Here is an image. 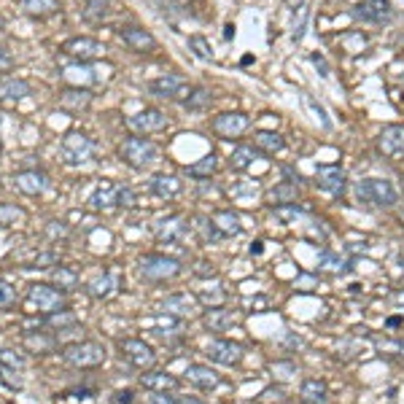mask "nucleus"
I'll use <instances>...</instances> for the list:
<instances>
[{
	"label": "nucleus",
	"mask_w": 404,
	"mask_h": 404,
	"mask_svg": "<svg viewBox=\"0 0 404 404\" xmlns=\"http://www.w3.org/2000/svg\"><path fill=\"white\" fill-rule=\"evenodd\" d=\"M89 208L92 211H113V208H132L135 192L113 181H97V186L89 194Z\"/></svg>",
	"instance_id": "1"
},
{
	"label": "nucleus",
	"mask_w": 404,
	"mask_h": 404,
	"mask_svg": "<svg viewBox=\"0 0 404 404\" xmlns=\"http://www.w3.org/2000/svg\"><path fill=\"white\" fill-rule=\"evenodd\" d=\"M358 202H367L375 208H393L399 202V192L388 178H364L356 186Z\"/></svg>",
	"instance_id": "2"
},
{
	"label": "nucleus",
	"mask_w": 404,
	"mask_h": 404,
	"mask_svg": "<svg viewBox=\"0 0 404 404\" xmlns=\"http://www.w3.org/2000/svg\"><path fill=\"white\" fill-rule=\"evenodd\" d=\"M119 157L124 165H130L132 170H146L154 162H159V146L151 138H127L119 146Z\"/></svg>",
	"instance_id": "3"
},
{
	"label": "nucleus",
	"mask_w": 404,
	"mask_h": 404,
	"mask_svg": "<svg viewBox=\"0 0 404 404\" xmlns=\"http://www.w3.org/2000/svg\"><path fill=\"white\" fill-rule=\"evenodd\" d=\"M95 151H97L95 141L81 130H68L60 141V159L65 165H84L95 157Z\"/></svg>",
	"instance_id": "4"
},
{
	"label": "nucleus",
	"mask_w": 404,
	"mask_h": 404,
	"mask_svg": "<svg viewBox=\"0 0 404 404\" xmlns=\"http://www.w3.org/2000/svg\"><path fill=\"white\" fill-rule=\"evenodd\" d=\"M62 358L71 364V367L78 369H95L106 361V345L95 342V340H78V342H71L62 348Z\"/></svg>",
	"instance_id": "5"
},
{
	"label": "nucleus",
	"mask_w": 404,
	"mask_h": 404,
	"mask_svg": "<svg viewBox=\"0 0 404 404\" xmlns=\"http://www.w3.org/2000/svg\"><path fill=\"white\" fill-rule=\"evenodd\" d=\"M27 305L33 307V313L49 316V313H57L65 307V291L57 286H49V283H33L27 288Z\"/></svg>",
	"instance_id": "6"
},
{
	"label": "nucleus",
	"mask_w": 404,
	"mask_h": 404,
	"mask_svg": "<svg viewBox=\"0 0 404 404\" xmlns=\"http://www.w3.org/2000/svg\"><path fill=\"white\" fill-rule=\"evenodd\" d=\"M141 275L143 281L151 283L173 281L181 275V262L173 256H165V253H146L141 259Z\"/></svg>",
	"instance_id": "7"
},
{
	"label": "nucleus",
	"mask_w": 404,
	"mask_h": 404,
	"mask_svg": "<svg viewBox=\"0 0 404 404\" xmlns=\"http://www.w3.org/2000/svg\"><path fill=\"white\" fill-rule=\"evenodd\" d=\"M192 84L183 78V76H176V73H167L162 78H154L148 81V92L157 95V97H165V100H186L192 95Z\"/></svg>",
	"instance_id": "8"
},
{
	"label": "nucleus",
	"mask_w": 404,
	"mask_h": 404,
	"mask_svg": "<svg viewBox=\"0 0 404 404\" xmlns=\"http://www.w3.org/2000/svg\"><path fill=\"white\" fill-rule=\"evenodd\" d=\"M62 52L73 57L76 62H92V60L106 57V43L89 36H73L62 43Z\"/></svg>",
	"instance_id": "9"
},
{
	"label": "nucleus",
	"mask_w": 404,
	"mask_h": 404,
	"mask_svg": "<svg viewBox=\"0 0 404 404\" xmlns=\"http://www.w3.org/2000/svg\"><path fill=\"white\" fill-rule=\"evenodd\" d=\"M119 351H122V358L127 364H132L135 369H151L157 364V353L151 345H146L143 340H135V337H130V340H122L119 342Z\"/></svg>",
	"instance_id": "10"
},
{
	"label": "nucleus",
	"mask_w": 404,
	"mask_h": 404,
	"mask_svg": "<svg viewBox=\"0 0 404 404\" xmlns=\"http://www.w3.org/2000/svg\"><path fill=\"white\" fill-rule=\"evenodd\" d=\"M127 124V130H132V132H138V135H151V132H159V130H165L170 119L157 111V108H146V111H138V113H132V116H127L124 119Z\"/></svg>",
	"instance_id": "11"
},
{
	"label": "nucleus",
	"mask_w": 404,
	"mask_h": 404,
	"mask_svg": "<svg viewBox=\"0 0 404 404\" xmlns=\"http://www.w3.org/2000/svg\"><path fill=\"white\" fill-rule=\"evenodd\" d=\"M316 186L321 192L332 194V197H342L348 189V178L345 170L337 165H318L316 167Z\"/></svg>",
	"instance_id": "12"
},
{
	"label": "nucleus",
	"mask_w": 404,
	"mask_h": 404,
	"mask_svg": "<svg viewBox=\"0 0 404 404\" xmlns=\"http://www.w3.org/2000/svg\"><path fill=\"white\" fill-rule=\"evenodd\" d=\"M248 124L251 122H248L246 113H240V111H227V113H218V116L211 122V127L218 138L232 141V138H240V135L246 132Z\"/></svg>",
	"instance_id": "13"
},
{
	"label": "nucleus",
	"mask_w": 404,
	"mask_h": 404,
	"mask_svg": "<svg viewBox=\"0 0 404 404\" xmlns=\"http://www.w3.org/2000/svg\"><path fill=\"white\" fill-rule=\"evenodd\" d=\"M377 151L388 159L404 157V124H386L377 135Z\"/></svg>",
	"instance_id": "14"
},
{
	"label": "nucleus",
	"mask_w": 404,
	"mask_h": 404,
	"mask_svg": "<svg viewBox=\"0 0 404 404\" xmlns=\"http://www.w3.org/2000/svg\"><path fill=\"white\" fill-rule=\"evenodd\" d=\"M208 358L221 364V367H237L243 361V345L232 342V340H211L208 345Z\"/></svg>",
	"instance_id": "15"
},
{
	"label": "nucleus",
	"mask_w": 404,
	"mask_h": 404,
	"mask_svg": "<svg viewBox=\"0 0 404 404\" xmlns=\"http://www.w3.org/2000/svg\"><path fill=\"white\" fill-rule=\"evenodd\" d=\"M119 288H122V272L116 267H111L103 275H97L87 283V291L92 299H111Z\"/></svg>",
	"instance_id": "16"
},
{
	"label": "nucleus",
	"mask_w": 404,
	"mask_h": 404,
	"mask_svg": "<svg viewBox=\"0 0 404 404\" xmlns=\"http://www.w3.org/2000/svg\"><path fill=\"white\" fill-rule=\"evenodd\" d=\"M353 14L369 25H383V22L393 19V6H391V0H361Z\"/></svg>",
	"instance_id": "17"
},
{
	"label": "nucleus",
	"mask_w": 404,
	"mask_h": 404,
	"mask_svg": "<svg viewBox=\"0 0 404 404\" xmlns=\"http://www.w3.org/2000/svg\"><path fill=\"white\" fill-rule=\"evenodd\" d=\"M14 186H17L25 197H38V194H43L49 189V176H46L43 170H38V167L19 170L17 176H14Z\"/></svg>",
	"instance_id": "18"
},
{
	"label": "nucleus",
	"mask_w": 404,
	"mask_h": 404,
	"mask_svg": "<svg viewBox=\"0 0 404 404\" xmlns=\"http://www.w3.org/2000/svg\"><path fill=\"white\" fill-rule=\"evenodd\" d=\"M154 235H157L159 243H167V246H176L183 240L186 235V218L183 216H167V218H159L154 224Z\"/></svg>",
	"instance_id": "19"
},
{
	"label": "nucleus",
	"mask_w": 404,
	"mask_h": 404,
	"mask_svg": "<svg viewBox=\"0 0 404 404\" xmlns=\"http://www.w3.org/2000/svg\"><path fill=\"white\" fill-rule=\"evenodd\" d=\"M119 38H122L132 52H138V54H148V52H157L159 49L157 38L151 36L148 30H143V27H135V25L122 27V30H119Z\"/></svg>",
	"instance_id": "20"
},
{
	"label": "nucleus",
	"mask_w": 404,
	"mask_h": 404,
	"mask_svg": "<svg viewBox=\"0 0 404 404\" xmlns=\"http://www.w3.org/2000/svg\"><path fill=\"white\" fill-rule=\"evenodd\" d=\"M183 375H186V380H189L194 388H200V391H213V388H218V383H221L218 372L205 367V364H189Z\"/></svg>",
	"instance_id": "21"
},
{
	"label": "nucleus",
	"mask_w": 404,
	"mask_h": 404,
	"mask_svg": "<svg viewBox=\"0 0 404 404\" xmlns=\"http://www.w3.org/2000/svg\"><path fill=\"white\" fill-rule=\"evenodd\" d=\"M162 310H165L167 316L189 318L194 310H197V297H194V294H189V291H178V294H170V297L165 299Z\"/></svg>",
	"instance_id": "22"
},
{
	"label": "nucleus",
	"mask_w": 404,
	"mask_h": 404,
	"mask_svg": "<svg viewBox=\"0 0 404 404\" xmlns=\"http://www.w3.org/2000/svg\"><path fill=\"white\" fill-rule=\"evenodd\" d=\"M148 189H151V194H157L159 200H173V197H178V194L183 192V181L178 176L157 173V176H151V181H148Z\"/></svg>",
	"instance_id": "23"
},
{
	"label": "nucleus",
	"mask_w": 404,
	"mask_h": 404,
	"mask_svg": "<svg viewBox=\"0 0 404 404\" xmlns=\"http://www.w3.org/2000/svg\"><path fill=\"white\" fill-rule=\"evenodd\" d=\"M141 386L151 393H165V391H176L178 377H173L170 372H151L146 369V375H141Z\"/></svg>",
	"instance_id": "24"
},
{
	"label": "nucleus",
	"mask_w": 404,
	"mask_h": 404,
	"mask_svg": "<svg viewBox=\"0 0 404 404\" xmlns=\"http://www.w3.org/2000/svg\"><path fill=\"white\" fill-rule=\"evenodd\" d=\"M30 92H33V87L25 78H17V76H6L0 81V100L3 103H17L22 97H27Z\"/></svg>",
	"instance_id": "25"
},
{
	"label": "nucleus",
	"mask_w": 404,
	"mask_h": 404,
	"mask_svg": "<svg viewBox=\"0 0 404 404\" xmlns=\"http://www.w3.org/2000/svg\"><path fill=\"white\" fill-rule=\"evenodd\" d=\"M62 78L78 89H87L92 87V84H97V76H95V71L89 68L87 62H76V65L62 68Z\"/></svg>",
	"instance_id": "26"
},
{
	"label": "nucleus",
	"mask_w": 404,
	"mask_h": 404,
	"mask_svg": "<svg viewBox=\"0 0 404 404\" xmlns=\"http://www.w3.org/2000/svg\"><path fill=\"white\" fill-rule=\"evenodd\" d=\"M89 103H92V92L89 89H65L62 95H60V108H65V111H73V113H78V111H87Z\"/></svg>",
	"instance_id": "27"
},
{
	"label": "nucleus",
	"mask_w": 404,
	"mask_h": 404,
	"mask_svg": "<svg viewBox=\"0 0 404 404\" xmlns=\"http://www.w3.org/2000/svg\"><path fill=\"white\" fill-rule=\"evenodd\" d=\"M211 221L216 224V229L221 232V237H237L243 232V224H240V216L232 211H216L211 216Z\"/></svg>",
	"instance_id": "28"
},
{
	"label": "nucleus",
	"mask_w": 404,
	"mask_h": 404,
	"mask_svg": "<svg viewBox=\"0 0 404 404\" xmlns=\"http://www.w3.org/2000/svg\"><path fill=\"white\" fill-rule=\"evenodd\" d=\"M202 323L211 332H227V329L235 326V316L229 310H224V307H208L205 316H202Z\"/></svg>",
	"instance_id": "29"
},
{
	"label": "nucleus",
	"mask_w": 404,
	"mask_h": 404,
	"mask_svg": "<svg viewBox=\"0 0 404 404\" xmlns=\"http://www.w3.org/2000/svg\"><path fill=\"white\" fill-rule=\"evenodd\" d=\"M22 11L33 19H49L60 11V0H22Z\"/></svg>",
	"instance_id": "30"
},
{
	"label": "nucleus",
	"mask_w": 404,
	"mask_h": 404,
	"mask_svg": "<svg viewBox=\"0 0 404 404\" xmlns=\"http://www.w3.org/2000/svg\"><path fill=\"white\" fill-rule=\"evenodd\" d=\"M267 200L272 205H286V202H297L299 200V183H291V181H283L278 186H272L267 192Z\"/></svg>",
	"instance_id": "31"
},
{
	"label": "nucleus",
	"mask_w": 404,
	"mask_h": 404,
	"mask_svg": "<svg viewBox=\"0 0 404 404\" xmlns=\"http://www.w3.org/2000/svg\"><path fill=\"white\" fill-rule=\"evenodd\" d=\"M299 396H302L307 404H323V402H326V396H329V391H326V383H323V380L310 377V380H305V383H302V388H299Z\"/></svg>",
	"instance_id": "32"
},
{
	"label": "nucleus",
	"mask_w": 404,
	"mask_h": 404,
	"mask_svg": "<svg viewBox=\"0 0 404 404\" xmlns=\"http://www.w3.org/2000/svg\"><path fill=\"white\" fill-rule=\"evenodd\" d=\"M218 167H221L218 157H216V154H205L200 162L186 165V173H189L192 178H211L213 173H218Z\"/></svg>",
	"instance_id": "33"
},
{
	"label": "nucleus",
	"mask_w": 404,
	"mask_h": 404,
	"mask_svg": "<svg viewBox=\"0 0 404 404\" xmlns=\"http://www.w3.org/2000/svg\"><path fill=\"white\" fill-rule=\"evenodd\" d=\"M253 146H256V148H262V151H267V154H278V151H283L286 141H283V135H278V132L259 130V132L253 135Z\"/></svg>",
	"instance_id": "34"
},
{
	"label": "nucleus",
	"mask_w": 404,
	"mask_h": 404,
	"mask_svg": "<svg viewBox=\"0 0 404 404\" xmlns=\"http://www.w3.org/2000/svg\"><path fill=\"white\" fill-rule=\"evenodd\" d=\"M43 323L46 326H52V329H57V332H68V329H73L76 323H78V318L73 316L71 310H57V313H49V316H43Z\"/></svg>",
	"instance_id": "35"
},
{
	"label": "nucleus",
	"mask_w": 404,
	"mask_h": 404,
	"mask_svg": "<svg viewBox=\"0 0 404 404\" xmlns=\"http://www.w3.org/2000/svg\"><path fill=\"white\" fill-rule=\"evenodd\" d=\"M52 281L57 288H62V291H71L78 286V272H76V267H57L52 272Z\"/></svg>",
	"instance_id": "36"
},
{
	"label": "nucleus",
	"mask_w": 404,
	"mask_h": 404,
	"mask_svg": "<svg viewBox=\"0 0 404 404\" xmlns=\"http://www.w3.org/2000/svg\"><path fill=\"white\" fill-rule=\"evenodd\" d=\"M253 159H256V151L251 148V146H237L235 151H232V157H229V165H232V170H248L251 165H253Z\"/></svg>",
	"instance_id": "37"
},
{
	"label": "nucleus",
	"mask_w": 404,
	"mask_h": 404,
	"mask_svg": "<svg viewBox=\"0 0 404 404\" xmlns=\"http://www.w3.org/2000/svg\"><path fill=\"white\" fill-rule=\"evenodd\" d=\"M318 270L332 272V275H340V272H345V270H348V262H342V259H340V253L321 251V256H318Z\"/></svg>",
	"instance_id": "38"
},
{
	"label": "nucleus",
	"mask_w": 404,
	"mask_h": 404,
	"mask_svg": "<svg viewBox=\"0 0 404 404\" xmlns=\"http://www.w3.org/2000/svg\"><path fill=\"white\" fill-rule=\"evenodd\" d=\"M211 103H213V95L205 87H194L192 95L183 100V106L189 108V111H205Z\"/></svg>",
	"instance_id": "39"
},
{
	"label": "nucleus",
	"mask_w": 404,
	"mask_h": 404,
	"mask_svg": "<svg viewBox=\"0 0 404 404\" xmlns=\"http://www.w3.org/2000/svg\"><path fill=\"white\" fill-rule=\"evenodd\" d=\"M307 211V208H302L297 202H286V205H272V213H275V218L281 221V224H294L302 213Z\"/></svg>",
	"instance_id": "40"
},
{
	"label": "nucleus",
	"mask_w": 404,
	"mask_h": 404,
	"mask_svg": "<svg viewBox=\"0 0 404 404\" xmlns=\"http://www.w3.org/2000/svg\"><path fill=\"white\" fill-rule=\"evenodd\" d=\"M27 213L22 211L19 205H11V202H0V227H14L17 221H22Z\"/></svg>",
	"instance_id": "41"
},
{
	"label": "nucleus",
	"mask_w": 404,
	"mask_h": 404,
	"mask_svg": "<svg viewBox=\"0 0 404 404\" xmlns=\"http://www.w3.org/2000/svg\"><path fill=\"white\" fill-rule=\"evenodd\" d=\"M302 100H305V106H307V108H310V111H313L316 122H321V127H323V130H332V119L326 116V108L321 106V103H318V100H316V97H313V95H307V92H305V95H302Z\"/></svg>",
	"instance_id": "42"
},
{
	"label": "nucleus",
	"mask_w": 404,
	"mask_h": 404,
	"mask_svg": "<svg viewBox=\"0 0 404 404\" xmlns=\"http://www.w3.org/2000/svg\"><path fill=\"white\" fill-rule=\"evenodd\" d=\"M0 367L8 369H25V356L19 351H11V348H0Z\"/></svg>",
	"instance_id": "43"
},
{
	"label": "nucleus",
	"mask_w": 404,
	"mask_h": 404,
	"mask_svg": "<svg viewBox=\"0 0 404 404\" xmlns=\"http://www.w3.org/2000/svg\"><path fill=\"white\" fill-rule=\"evenodd\" d=\"M197 229L202 232V237H205L208 243H213V240H221V232L216 229V224H213L208 216H200V218H197Z\"/></svg>",
	"instance_id": "44"
},
{
	"label": "nucleus",
	"mask_w": 404,
	"mask_h": 404,
	"mask_svg": "<svg viewBox=\"0 0 404 404\" xmlns=\"http://www.w3.org/2000/svg\"><path fill=\"white\" fill-rule=\"evenodd\" d=\"M189 46H192L194 54H197L200 60H213V49H211V43H208V38L192 36L189 38Z\"/></svg>",
	"instance_id": "45"
},
{
	"label": "nucleus",
	"mask_w": 404,
	"mask_h": 404,
	"mask_svg": "<svg viewBox=\"0 0 404 404\" xmlns=\"http://www.w3.org/2000/svg\"><path fill=\"white\" fill-rule=\"evenodd\" d=\"M197 299L205 302L208 307H221V302H224V291H221V286H213V291L211 288H205Z\"/></svg>",
	"instance_id": "46"
},
{
	"label": "nucleus",
	"mask_w": 404,
	"mask_h": 404,
	"mask_svg": "<svg viewBox=\"0 0 404 404\" xmlns=\"http://www.w3.org/2000/svg\"><path fill=\"white\" fill-rule=\"evenodd\" d=\"M17 302V291L8 281H0V307H11Z\"/></svg>",
	"instance_id": "47"
},
{
	"label": "nucleus",
	"mask_w": 404,
	"mask_h": 404,
	"mask_svg": "<svg viewBox=\"0 0 404 404\" xmlns=\"http://www.w3.org/2000/svg\"><path fill=\"white\" fill-rule=\"evenodd\" d=\"M283 404L286 402V393H283V388H267L262 396H259V404Z\"/></svg>",
	"instance_id": "48"
},
{
	"label": "nucleus",
	"mask_w": 404,
	"mask_h": 404,
	"mask_svg": "<svg viewBox=\"0 0 404 404\" xmlns=\"http://www.w3.org/2000/svg\"><path fill=\"white\" fill-rule=\"evenodd\" d=\"M111 404H135V393L127 388V391H116L111 396Z\"/></svg>",
	"instance_id": "49"
},
{
	"label": "nucleus",
	"mask_w": 404,
	"mask_h": 404,
	"mask_svg": "<svg viewBox=\"0 0 404 404\" xmlns=\"http://www.w3.org/2000/svg\"><path fill=\"white\" fill-rule=\"evenodd\" d=\"M151 404H183L178 396H173L170 391H165V393H151Z\"/></svg>",
	"instance_id": "50"
},
{
	"label": "nucleus",
	"mask_w": 404,
	"mask_h": 404,
	"mask_svg": "<svg viewBox=\"0 0 404 404\" xmlns=\"http://www.w3.org/2000/svg\"><path fill=\"white\" fill-rule=\"evenodd\" d=\"M11 68H14V57H11V54L0 46V73L11 71Z\"/></svg>",
	"instance_id": "51"
},
{
	"label": "nucleus",
	"mask_w": 404,
	"mask_h": 404,
	"mask_svg": "<svg viewBox=\"0 0 404 404\" xmlns=\"http://www.w3.org/2000/svg\"><path fill=\"white\" fill-rule=\"evenodd\" d=\"M54 262H57V253H43V256H38L36 262H33L30 270H43V264H54Z\"/></svg>",
	"instance_id": "52"
},
{
	"label": "nucleus",
	"mask_w": 404,
	"mask_h": 404,
	"mask_svg": "<svg viewBox=\"0 0 404 404\" xmlns=\"http://www.w3.org/2000/svg\"><path fill=\"white\" fill-rule=\"evenodd\" d=\"M313 62H316V68L318 71H321V76H323V78H326V76H329V62H326V60H323V57H321V54H313Z\"/></svg>",
	"instance_id": "53"
},
{
	"label": "nucleus",
	"mask_w": 404,
	"mask_h": 404,
	"mask_svg": "<svg viewBox=\"0 0 404 404\" xmlns=\"http://www.w3.org/2000/svg\"><path fill=\"white\" fill-rule=\"evenodd\" d=\"M283 173H286V176L291 178V183H302V181H305V178L299 176L297 170H294V167H288V165H283Z\"/></svg>",
	"instance_id": "54"
},
{
	"label": "nucleus",
	"mask_w": 404,
	"mask_h": 404,
	"mask_svg": "<svg viewBox=\"0 0 404 404\" xmlns=\"http://www.w3.org/2000/svg\"><path fill=\"white\" fill-rule=\"evenodd\" d=\"M197 275H216V267L213 264H208V262H200V270H197Z\"/></svg>",
	"instance_id": "55"
},
{
	"label": "nucleus",
	"mask_w": 404,
	"mask_h": 404,
	"mask_svg": "<svg viewBox=\"0 0 404 404\" xmlns=\"http://www.w3.org/2000/svg\"><path fill=\"white\" fill-rule=\"evenodd\" d=\"M264 243H262V240H256V243H251V256H259V253H262V251H264Z\"/></svg>",
	"instance_id": "56"
},
{
	"label": "nucleus",
	"mask_w": 404,
	"mask_h": 404,
	"mask_svg": "<svg viewBox=\"0 0 404 404\" xmlns=\"http://www.w3.org/2000/svg\"><path fill=\"white\" fill-rule=\"evenodd\" d=\"M235 36V25H227V27H224V38H232Z\"/></svg>",
	"instance_id": "57"
},
{
	"label": "nucleus",
	"mask_w": 404,
	"mask_h": 404,
	"mask_svg": "<svg viewBox=\"0 0 404 404\" xmlns=\"http://www.w3.org/2000/svg\"><path fill=\"white\" fill-rule=\"evenodd\" d=\"M286 3L294 6V8H302V6H305V0H286Z\"/></svg>",
	"instance_id": "58"
},
{
	"label": "nucleus",
	"mask_w": 404,
	"mask_h": 404,
	"mask_svg": "<svg viewBox=\"0 0 404 404\" xmlns=\"http://www.w3.org/2000/svg\"><path fill=\"white\" fill-rule=\"evenodd\" d=\"M0 154H3V141H0Z\"/></svg>",
	"instance_id": "59"
},
{
	"label": "nucleus",
	"mask_w": 404,
	"mask_h": 404,
	"mask_svg": "<svg viewBox=\"0 0 404 404\" xmlns=\"http://www.w3.org/2000/svg\"><path fill=\"white\" fill-rule=\"evenodd\" d=\"M399 299H402V302H404V291H402V294H399Z\"/></svg>",
	"instance_id": "60"
},
{
	"label": "nucleus",
	"mask_w": 404,
	"mask_h": 404,
	"mask_svg": "<svg viewBox=\"0 0 404 404\" xmlns=\"http://www.w3.org/2000/svg\"><path fill=\"white\" fill-rule=\"evenodd\" d=\"M402 224H404V211H402Z\"/></svg>",
	"instance_id": "61"
},
{
	"label": "nucleus",
	"mask_w": 404,
	"mask_h": 404,
	"mask_svg": "<svg viewBox=\"0 0 404 404\" xmlns=\"http://www.w3.org/2000/svg\"><path fill=\"white\" fill-rule=\"evenodd\" d=\"M402 186H404V178H402Z\"/></svg>",
	"instance_id": "62"
}]
</instances>
